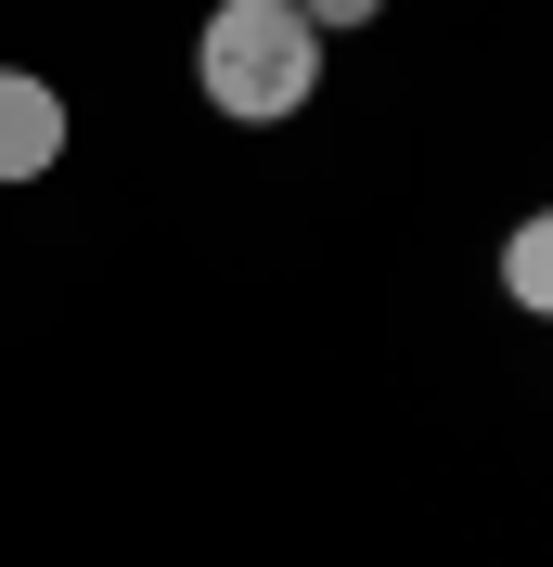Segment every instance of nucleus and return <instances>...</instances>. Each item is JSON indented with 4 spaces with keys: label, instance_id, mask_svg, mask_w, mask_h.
Listing matches in <instances>:
<instances>
[{
    "label": "nucleus",
    "instance_id": "nucleus-1",
    "mask_svg": "<svg viewBox=\"0 0 553 567\" xmlns=\"http://www.w3.org/2000/svg\"><path fill=\"white\" fill-rule=\"evenodd\" d=\"M194 91L219 116H244V130H271V116H296L322 91V27L296 0H219L207 39H194Z\"/></svg>",
    "mask_w": 553,
    "mask_h": 567
},
{
    "label": "nucleus",
    "instance_id": "nucleus-2",
    "mask_svg": "<svg viewBox=\"0 0 553 567\" xmlns=\"http://www.w3.org/2000/svg\"><path fill=\"white\" fill-rule=\"evenodd\" d=\"M52 155H65V91L0 65V181H39Z\"/></svg>",
    "mask_w": 553,
    "mask_h": 567
},
{
    "label": "nucleus",
    "instance_id": "nucleus-3",
    "mask_svg": "<svg viewBox=\"0 0 553 567\" xmlns=\"http://www.w3.org/2000/svg\"><path fill=\"white\" fill-rule=\"evenodd\" d=\"M502 297H515V310H541V322H553V207H541V219H515V233H502Z\"/></svg>",
    "mask_w": 553,
    "mask_h": 567
},
{
    "label": "nucleus",
    "instance_id": "nucleus-4",
    "mask_svg": "<svg viewBox=\"0 0 553 567\" xmlns=\"http://www.w3.org/2000/svg\"><path fill=\"white\" fill-rule=\"evenodd\" d=\"M296 13H310V27L335 39V27H361V13H374V0H296Z\"/></svg>",
    "mask_w": 553,
    "mask_h": 567
}]
</instances>
